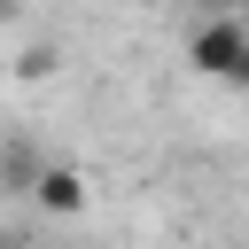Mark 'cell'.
Returning <instances> with one entry per match:
<instances>
[{"label": "cell", "mask_w": 249, "mask_h": 249, "mask_svg": "<svg viewBox=\"0 0 249 249\" xmlns=\"http://www.w3.org/2000/svg\"><path fill=\"white\" fill-rule=\"evenodd\" d=\"M187 70L249 93V16H241V8H233V16H202V23L187 31Z\"/></svg>", "instance_id": "obj_1"}, {"label": "cell", "mask_w": 249, "mask_h": 249, "mask_svg": "<svg viewBox=\"0 0 249 249\" xmlns=\"http://www.w3.org/2000/svg\"><path fill=\"white\" fill-rule=\"evenodd\" d=\"M31 202H39V210H54V218H70V210H86V179L54 163V171H39V187H31Z\"/></svg>", "instance_id": "obj_2"}, {"label": "cell", "mask_w": 249, "mask_h": 249, "mask_svg": "<svg viewBox=\"0 0 249 249\" xmlns=\"http://www.w3.org/2000/svg\"><path fill=\"white\" fill-rule=\"evenodd\" d=\"M187 8H202V16H233L241 0H187Z\"/></svg>", "instance_id": "obj_3"}, {"label": "cell", "mask_w": 249, "mask_h": 249, "mask_svg": "<svg viewBox=\"0 0 249 249\" xmlns=\"http://www.w3.org/2000/svg\"><path fill=\"white\" fill-rule=\"evenodd\" d=\"M241 16H249V0H241Z\"/></svg>", "instance_id": "obj_4"}]
</instances>
